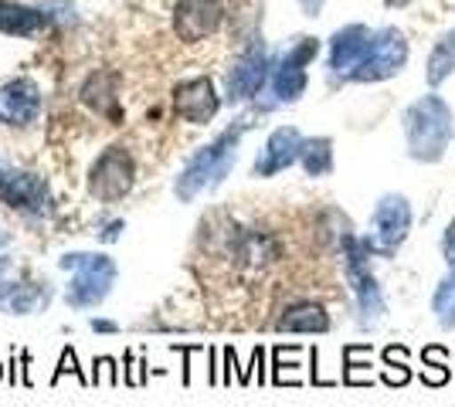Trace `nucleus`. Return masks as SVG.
Here are the masks:
<instances>
[{
	"label": "nucleus",
	"mask_w": 455,
	"mask_h": 407,
	"mask_svg": "<svg viewBox=\"0 0 455 407\" xmlns=\"http://www.w3.org/2000/svg\"><path fill=\"white\" fill-rule=\"evenodd\" d=\"M404 133H408V150L415 160L435 163L452 139V109L438 96L418 98L404 113Z\"/></svg>",
	"instance_id": "obj_1"
},
{
	"label": "nucleus",
	"mask_w": 455,
	"mask_h": 407,
	"mask_svg": "<svg viewBox=\"0 0 455 407\" xmlns=\"http://www.w3.org/2000/svg\"><path fill=\"white\" fill-rule=\"evenodd\" d=\"M238 139H242V133L231 129V133L218 136L214 143H208L201 153L190 156L188 167L177 176V187H173L177 197H180V200H194V197H201L204 191H211V187H218L228 176V170L235 167Z\"/></svg>",
	"instance_id": "obj_2"
},
{
	"label": "nucleus",
	"mask_w": 455,
	"mask_h": 407,
	"mask_svg": "<svg viewBox=\"0 0 455 407\" xmlns=\"http://www.w3.org/2000/svg\"><path fill=\"white\" fill-rule=\"evenodd\" d=\"M58 265H61V271H72V286H68V295H65L72 309H92V306H99L116 282V262L106 258V254L72 252L65 254Z\"/></svg>",
	"instance_id": "obj_3"
},
{
	"label": "nucleus",
	"mask_w": 455,
	"mask_h": 407,
	"mask_svg": "<svg viewBox=\"0 0 455 407\" xmlns=\"http://www.w3.org/2000/svg\"><path fill=\"white\" fill-rule=\"evenodd\" d=\"M367 241H357V238H343V258H347V278L354 286V295H357V312H361V326H374L384 316V299H380L378 278L367 269Z\"/></svg>",
	"instance_id": "obj_4"
},
{
	"label": "nucleus",
	"mask_w": 455,
	"mask_h": 407,
	"mask_svg": "<svg viewBox=\"0 0 455 407\" xmlns=\"http://www.w3.org/2000/svg\"><path fill=\"white\" fill-rule=\"evenodd\" d=\"M411 231V207H408V197L401 194H387L378 200L374 207V217H371V238L367 248L371 254H395L401 248V241Z\"/></svg>",
	"instance_id": "obj_5"
},
{
	"label": "nucleus",
	"mask_w": 455,
	"mask_h": 407,
	"mask_svg": "<svg viewBox=\"0 0 455 407\" xmlns=\"http://www.w3.org/2000/svg\"><path fill=\"white\" fill-rule=\"evenodd\" d=\"M130 187H133V160H130L126 150L109 146L95 160L92 176H89V191L99 200H119L123 194H130Z\"/></svg>",
	"instance_id": "obj_6"
},
{
	"label": "nucleus",
	"mask_w": 455,
	"mask_h": 407,
	"mask_svg": "<svg viewBox=\"0 0 455 407\" xmlns=\"http://www.w3.org/2000/svg\"><path fill=\"white\" fill-rule=\"evenodd\" d=\"M408 61V41L401 38L398 31H380L371 41V51L361 61V68L354 72L357 82H380V78H391L395 72L404 68Z\"/></svg>",
	"instance_id": "obj_7"
},
{
	"label": "nucleus",
	"mask_w": 455,
	"mask_h": 407,
	"mask_svg": "<svg viewBox=\"0 0 455 407\" xmlns=\"http://www.w3.org/2000/svg\"><path fill=\"white\" fill-rule=\"evenodd\" d=\"M225 18V7L221 0H177L173 7V31L177 38L194 44V41L211 38Z\"/></svg>",
	"instance_id": "obj_8"
},
{
	"label": "nucleus",
	"mask_w": 455,
	"mask_h": 407,
	"mask_svg": "<svg viewBox=\"0 0 455 407\" xmlns=\"http://www.w3.org/2000/svg\"><path fill=\"white\" fill-rule=\"evenodd\" d=\"M316 41L313 38H303L289 55L283 59V65L275 68V75H272V92L279 102H296V98L306 92V65L316 59Z\"/></svg>",
	"instance_id": "obj_9"
},
{
	"label": "nucleus",
	"mask_w": 455,
	"mask_h": 407,
	"mask_svg": "<svg viewBox=\"0 0 455 407\" xmlns=\"http://www.w3.org/2000/svg\"><path fill=\"white\" fill-rule=\"evenodd\" d=\"M173 113L184 122H211L218 113V96L208 78H190L173 89Z\"/></svg>",
	"instance_id": "obj_10"
},
{
	"label": "nucleus",
	"mask_w": 455,
	"mask_h": 407,
	"mask_svg": "<svg viewBox=\"0 0 455 407\" xmlns=\"http://www.w3.org/2000/svg\"><path fill=\"white\" fill-rule=\"evenodd\" d=\"M41 113V92L31 78H14L0 89V119L14 122V126H28L35 122Z\"/></svg>",
	"instance_id": "obj_11"
},
{
	"label": "nucleus",
	"mask_w": 455,
	"mask_h": 407,
	"mask_svg": "<svg viewBox=\"0 0 455 407\" xmlns=\"http://www.w3.org/2000/svg\"><path fill=\"white\" fill-rule=\"evenodd\" d=\"M303 143L306 139L299 136V129H292V126L275 129V133L268 136L262 156L255 160V176H272V174H279V170H285V167H292V163L299 160V153H303Z\"/></svg>",
	"instance_id": "obj_12"
},
{
	"label": "nucleus",
	"mask_w": 455,
	"mask_h": 407,
	"mask_svg": "<svg viewBox=\"0 0 455 407\" xmlns=\"http://www.w3.org/2000/svg\"><path fill=\"white\" fill-rule=\"evenodd\" d=\"M0 200H7L11 207L28 211V214L48 211L44 184L31 174H7V170H0Z\"/></svg>",
	"instance_id": "obj_13"
},
{
	"label": "nucleus",
	"mask_w": 455,
	"mask_h": 407,
	"mask_svg": "<svg viewBox=\"0 0 455 407\" xmlns=\"http://www.w3.org/2000/svg\"><path fill=\"white\" fill-rule=\"evenodd\" d=\"M371 41H374V35L361 24L343 27L333 38V48H330V68L340 72V75H354L361 68V61L367 59V51H371Z\"/></svg>",
	"instance_id": "obj_14"
},
{
	"label": "nucleus",
	"mask_w": 455,
	"mask_h": 407,
	"mask_svg": "<svg viewBox=\"0 0 455 407\" xmlns=\"http://www.w3.org/2000/svg\"><path fill=\"white\" fill-rule=\"evenodd\" d=\"M266 75H268L266 51L262 48H251L245 59L231 68V75H228V98H235V102L251 98L266 85Z\"/></svg>",
	"instance_id": "obj_15"
},
{
	"label": "nucleus",
	"mask_w": 455,
	"mask_h": 407,
	"mask_svg": "<svg viewBox=\"0 0 455 407\" xmlns=\"http://www.w3.org/2000/svg\"><path fill=\"white\" fill-rule=\"evenodd\" d=\"M48 306V286H31V282H11V289L0 295V309L14 312V316H28V312H41Z\"/></svg>",
	"instance_id": "obj_16"
},
{
	"label": "nucleus",
	"mask_w": 455,
	"mask_h": 407,
	"mask_svg": "<svg viewBox=\"0 0 455 407\" xmlns=\"http://www.w3.org/2000/svg\"><path fill=\"white\" fill-rule=\"evenodd\" d=\"M275 326L289 333H326L330 330V316L316 302H299V306L285 309Z\"/></svg>",
	"instance_id": "obj_17"
},
{
	"label": "nucleus",
	"mask_w": 455,
	"mask_h": 407,
	"mask_svg": "<svg viewBox=\"0 0 455 407\" xmlns=\"http://www.w3.org/2000/svg\"><path fill=\"white\" fill-rule=\"evenodd\" d=\"M41 27H44V18H41L38 11H28V7L0 0V31H4V35L31 38V35H38Z\"/></svg>",
	"instance_id": "obj_18"
},
{
	"label": "nucleus",
	"mask_w": 455,
	"mask_h": 407,
	"mask_svg": "<svg viewBox=\"0 0 455 407\" xmlns=\"http://www.w3.org/2000/svg\"><path fill=\"white\" fill-rule=\"evenodd\" d=\"M85 106H92L95 113H113L116 106V75L113 72H99L82 85Z\"/></svg>",
	"instance_id": "obj_19"
},
{
	"label": "nucleus",
	"mask_w": 455,
	"mask_h": 407,
	"mask_svg": "<svg viewBox=\"0 0 455 407\" xmlns=\"http://www.w3.org/2000/svg\"><path fill=\"white\" fill-rule=\"evenodd\" d=\"M299 163L306 167L309 176H326L333 170V143L330 139H306Z\"/></svg>",
	"instance_id": "obj_20"
},
{
	"label": "nucleus",
	"mask_w": 455,
	"mask_h": 407,
	"mask_svg": "<svg viewBox=\"0 0 455 407\" xmlns=\"http://www.w3.org/2000/svg\"><path fill=\"white\" fill-rule=\"evenodd\" d=\"M421 360H425V367H421V380H425L428 387H442V384H449V377H452V370H449V349L445 347H425Z\"/></svg>",
	"instance_id": "obj_21"
},
{
	"label": "nucleus",
	"mask_w": 455,
	"mask_h": 407,
	"mask_svg": "<svg viewBox=\"0 0 455 407\" xmlns=\"http://www.w3.org/2000/svg\"><path fill=\"white\" fill-rule=\"evenodd\" d=\"M432 312L445 330H455V269L438 282L435 299H432Z\"/></svg>",
	"instance_id": "obj_22"
},
{
	"label": "nucleus",
	"mask_w": 455,
	"mask_h": 407,
	"mask_svg": "<svg viewBox=\"0 0 455 407\" xmlns=\"http://www.w3.org/2000/svg\"><path fill=\"white\" fill-rule=\"evenodd\" d=\"M61 373H76L82 387H89V384H92V377H85V373H82V367H78L76 349H72V347H65V353H61V360H58V370H55V377H52V384H58V380H61Z\"/></svg>",
	"instance_id": "obj_23"
},
{
	"label": "nucleus",
	"mask_w": 455,
	"mask_h": 407,
	"mask_svg": "<svg viewBox=\"0 0 455 407\" xmlns=\"http://www.w3.org/2000/svg\"><path fill=\"white\" fill-rule=\"evenodd\" d=\"M92 384H109V387H116V384H119V370H116L113 356H99V360H95Z\"/></svg>",
	"instance_id": "obj_24"
},
{
	"label": "nucleus",
	"mask_w": 455,
	"mask_h": 407,
	"mask_svg": "<svg viewBox=\"0 0 455 407\" xmlns=\"http://www.w3.org/2000/svg\"><path fill=\"white\" fill-rule=\"evenodd\" d=\"M442 254H445L449 269H455V221L445 228V234H442Z\"/></svg>",
	"instance_id": "obj_25"
},
{
	"label": "nucleus",
	"mask_w": 455,
	"mask_h": 407,
	"mask_svg": "<svg viewBox=\"0 0 455 407\" xmlns=\"http://www.w3.org/2000/svg\"><path fill=\"white\" fill-rule=\"evenodd\" d=\"M408 377H411V373H408V367L401 364L398 370L391 367L387 373H384V384H391V387H401V384H408Z\"/></svg>",
	"instance_id": "obj_26"
},
{
	"label": "nucleus",
	"mask_w": 455,
	"mask_h": 407,
	"mask_svg": "<svg viewBox=\"0 0 455 407\" xmlns=\"http://www.w3.org/2000/svg\"><path fill=\"white\" fill-rule=\"evenodd\" d=\"M384 360H387V367H401V364H408V349H404V347H387V349H384Z\"/></svg>",
	"instance_id": "obj_27"
},
{
	"label": "nucleus",
	"mask_w": 455,
	"mask_h": 407,
	"mask_svg": "<svg viewBox=\"0 0 455 407\" xmlns=\"http://www.w3.org/2000/svg\"><path fill=\"white\" fill-rule=\"evenodd\" d=\"M119 231H123V221H113V224L102 231V241H116V238H119Z\"/></svg>",
	"instance_id": "obj_28"
},
{
	"label": "nucleus",
	"mask_w": 455,
	"mask_h": 407,
	"mask_svg": "<svg viewBox=\"0 0 455 407\" xmlns=\"http://www.w3.org/2000/svg\"><path fill=\"white\" fill-rule=\"evenodd\" d=\"M92 330L95 333H116L119 326H116V323H106V319H92Z\"/></svg>",
	"instance_id": "obj_29"
},
{
	"label": "nucleus",
	"mask_w": 455,
	"mask_h": 407,
	"mask_svg": "<svg viewBox=\"0 0 455 407\" xmlns=\"http://www.w3.org/2000/svg\"><path fill=\"white\" fill-rule=\"evenodd\" d=\"M299 4H303L306 14H316V11L323 7V0H299Z\"/></svg>",
	"instance_id": "obj_30"
},
{
	"label": "nucleus",
	"mask_w": 455,
	"mask_h": 407,
	"mask_svg": "<svg viewBox=\"0 0 455 407\" xmlns=\"http://www.w3.org/2000/svg\"><path fill=\"white\" fill-rule=\"evenodd\" d=\"M0 377H4V364H0Z\"/></svg>",
	"instance_id": "obj_31"
},
{
	"label": "nucleus",
	"mask_w": 455,
	"mask_h": 407,
	"mask_svg": "<svg viewBox=\"0 0 455 407\" xmlns=\"http://www.w3.org/2000/svg\"><path fill=\"white\" fill-rule=\"evenodd\" d=\"M391 4H398V0H391Z\"/></svg>",
	"instance_id": "obj_32"
}]
</instances>
